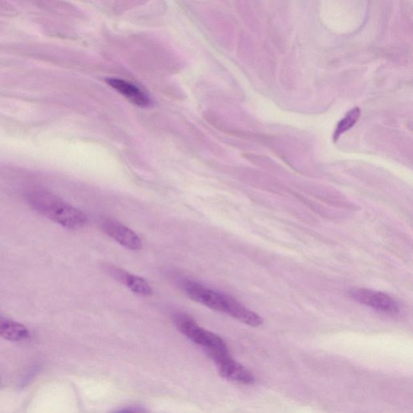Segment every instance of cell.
<instances>
[{
	"instance_id": "cell-7",
	"label": "cell",
	"mask_w": 413,
	"mask_h": 413,
	"mask_svg": "<svg viewBox=\"0 0 413 413\" xmlns=\"http://www.w3.org/2000/svg\"><path fill=\"white\" fill-rule=\"evenodd\" d=\"M106 83L139 107L146 108L151 104L149 97L145 92L123 79L110 78L106 79Z\"/></svg>"
},
{
	"instance_id": "cell-8",
	"label": "cell",
	"mask_w": 413,
	"mask_h": 413,
	"mask_svg": "<svg viewBox=\"0 0 413 413\" xmlns=\"http://www.w3.org/2000/svg\"><path fill=\"white\" fill-rule=\"evenodd\" d=\"M226 314L234 319L252 327H258L263 324L262 317L251 309L246 308L239 302L230 296Z\"/></svg>"
},
{
	"instance_id": "cell-6",
	"label": "cell",
	"mask_w": 413,
	"mask_h": 413,
	"mask_svg": "<svg viewBox=\"0 0 413 413\" xmlns=\"http://www.w3.org/2000/svg\"><path fill=\"white\" fill-rule=\"evenodd\" d=\"M222 377L231 382L243 385H251L255 383L254 376L246 368L241 366L231 356L227 357L216 363Z\"/></svg>"
},
{
	"instance_id": "cell-5",
	"label": "cell",
	"mask_w": 413,
	"mask_h": 413,
	"mask_svg": "<svg viewBox=\"0 0 413 413\" xmlns=\"http://www.w3.org/2000/svg\"><path fill=\"white\" fill-rule=\"evenodd\" d=\"M103 227L106 234L128 250L140 251L142 248L141 238L129 227L115 221H106Z\"/></svg>"
},
{
	"instance_id": "cell-1",
	"label": "cell",
	"mask_w": 413,
	"mask_h": 413,
	"mask_svg": "<svg viewBox=\"0 0 413 413\" xmlns=\"http://www.w3.org/2000/svg\"><path fill=\"white\" fill-rule=\"evenodd\" d=\"M28 200L30 205L39 214L67 229H80L87 223V216L83 211L47 190H31L28 195Z\"/></svg>"
},
{
	"instance_id": "cell-10",
	"label": "cell",
	"mask_w": 413,
	"mask_h": 413,
	"mask_svg": "<svg viewBox=\"0 0 413 413\" xmlns=\"http://www.w3.org/2000/svg\"><path fill=\"white\" fill-rule=\"evenodd\" d=\"M125 280L126 285L132 293L144 296L153 294V289L145 279L128 274L125 275Z\"/></svg>"
},
{
	"instance_id": "cell-4",
	"label": "cell",
	"mask_w": 413,
	"mask_h": 413,
	"mask_svg": "<svg viewBox=\"0 0 413 413\" xmlns=\"http://www.w3.org/2000/svg\"><path fill=\"white\" fill-rule=\"evenodd\" d=\"M185 291L192 300L208 308L226 314L230 296L218 293L197 283L188 282Z\"/></svg>"
},
{
	"instance_id": "cell-9",
	"label": "cell",
	"mask_w": 413,
	"mask_h": 413,
	"mask_svg": "<svg viewBox=\"0 0 413 413\" xmlns=\"http://www.w3.org/2000/svg\"><path fill=\"white\" fill-rule=\"evenodd\" d=\"M0 337L10 342H22L27 340L30 332L20 323L0 316Z\"/></svg>"
},
{
	"instance_id": "cell-2",
	"label": "cell",
	"mask_w": 413,
	"mask_h": 413,
	"mask_svg": "<svg viewBox=\"0 0 413 413\" xmlns=\"http://www.w3.org/2000/svg\"><path fill=\"white\" fill-rule=\"evenodd\" d=\"M174 324L190 341L203 346L213 360L229 354V349L223 339L214 332L203 329L192 317L179 315L174 320Z\"/></svg>"
},
{
	"instance_id": "cell-3",
	"label": "cell",
	"mask_w": 413,
	"mask_h": 413,
	"mask_svg": "<svg viewBox=\"0 0 413 413\" xmlns=\"http://www.w3.org/2000/svg\"><path fill=\"white\" fill-rule=\"evenodd\" d=\"M349 296L358 303L366 305L383 314L395 316L399 314L398 303L388 295L366 288L349 290Z\"/></svg>"
},
{
	"instance_id": "cell-11",
	"label": "cell",
	"mask_w": 413,
	"mask_h": 413,
	"mask_svg": "<svg viewBox=\"0 0 413 413\" xmlns=\"http://www.w3.org/2000/svg\"><path fill=\"white\" fill-rule=\"evenodd\" d=\"M359 116L360 110L358 108H354L348 113L345 118H343L337 125V128L335 132V140H337L344 132L351 129L356 124Z\"/></svg>"
}]
</instances>
